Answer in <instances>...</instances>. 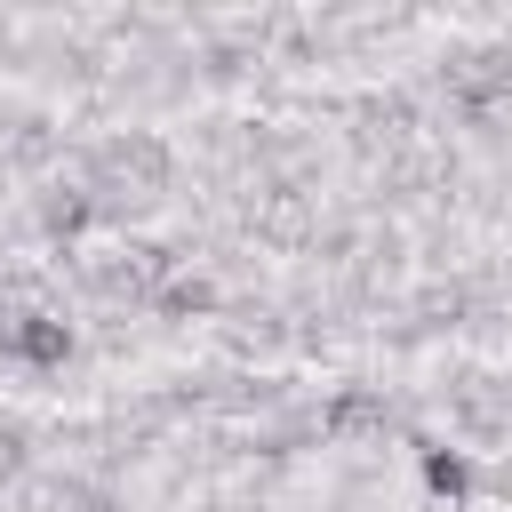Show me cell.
I'll return each mask as SVG.
<instances>
[{
  "label": "cell",
  "instance_id": "obj_1",
  "mask_svg": "<svg viewBox=\"0 0 512 512\" xmlns=\"http://www.w3.org/2000/svg\"><path fill=\"white\" fill-rule=\"evenodd\" d=\"M8 352L32 360V368H64V360H72V328H64L56 312H24V320L8 328Z\"/></svg>",
  "mask_w": 512,
  "mask_h": 512
},
{
  "label": "cell",
  "instance_id": "obj_2",
  "mask_svg": "<svg viewBox=\"0 0 512 512\" xmlns=\"http://www.w3.org/2000/svg\"><path fill=\"white\" fill-rule=\"evenodd\" d=\"M416 480H424V496L464 504V496H472V456L448 448V440H424V448H416Z\"/></svg>",
  "mask_w": 512,
  "mask_h": 512
}]
</instances>
